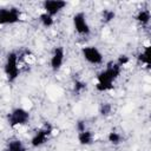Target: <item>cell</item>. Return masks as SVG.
Segmentation results:
<instances>
[{
	"instance_id": "obj_1",
	"label": "cell",
	"mask_w": 151,
	"mask_h": 151,
	"mask_svg": "<svg viewBox=\"0 0 151 151\" xmlns=\"http://www.w3.org/2000/svg\"><path fill=\"white\" fill-rule=\"evenodd\" d=\"M122 66H119L117 63H110L105 70L100 71L97 74V84L96 88L99 92H106L113 88V83L116 79L120 76Z\"/></svg>"
},
{
	"instance_id": "obj_2",
	"label": "cell",
	"mask_w": 151,
	"mask_h": 151,
	"mask_svg": "<svg viewBox=\"0 0 151 151\" xmlns=\"http://www.w3.org/2000/svg\"><path fill=\"white\" fill-rule=\"evenodd\" d=\"M4 70L7 80L9 83H14L18 79V77L20 76V68H19V54L17 52L12 51L7 54Z\"/></svg>"
},
{
	"instance_id": "obj_3",
	"label": "cell",
	"mask_w": 151,
	"mask_h": 151,
	"mask_svg": "<svg viewBox=\"0 0 151 151\" xmlns=\"http://www.w3.org/2000/svg\"><path fill=\"white\" fill-rule=\"evenodd\" d=\"M29 112L25 110L24 107H15L7 114V120L11 127L25 125L29 120Z\"/></svg>"
},
{
	"instance_id": "obj_4",
	"label": "cell",
	"mask_w": 151,
	"mask_h": 151,
	"mask_svg": "<svg viewBox=\"0 0 151 151\" xmlns=\"http://www.w3.org/2000/svg\"><path fill=\"white\" fill-rule=\"evenodd\" d=\"M21 13L18 8H1L0 9V24L1 25H13L20 21Z\"/></svg>"
},
{
	"instance_id": "obj_5",
	"label": "cell",
	"mask_w": 151,
	"mask_h": 151,
	"mask_svg": "<svg viewBox=\"0 0 151 151\" xmlns=\"http://www.w3.org/2000/svg\"><path fill=\"white\" fill-rule=\"evenodd\" d=\"M73 27L76 32L80 35H88L91 33L90 25L86 19V14L84 12H78L73 15Z\"/></svg>"
},
{
	"instance_id": "obj_6",
	"label": "cell",
	"mask_w": 151,
	"mask_h": 151,
	"mask_svg": "<svg viewBox=\"0 0 151 151\" xmlns=\"http://www.w3.org/2000/svg\"><path fill=\"white\" fill-rule=\"evenodd\" d=\"M52 131H53L52 126L48 125V124H45V125H44L41 129H39V130L34 133V136L31 138V145H32L33 147H38V146L44 145V144L48 140V138L51 137Z\"/></svg>"
},
{
	"instance_id": "obj_7",
	"label": "cell",
	"mask_w": 151,
	"mask_h": 151,
	"mask_svg": "<svg viewBox=\"0 0 151 151\" xmlns=\"http://www.w3.org/2000/svg\"><path fill=\"white\" fill-rule=\"evenodd\" d=\"M81 54L84 59L92 65H99L103 63V54L96 46H84L81 48Z\"/></svg>"
},
{
	"instance_id": "obj_8",
	"label": "cell",
	"mask_w": 151,
	"mask_h": 151,
	"mask_svg": "<svg viewBox=\"0 0 151 151\" xmlns=\"http://www.w3.org/2000/svg\"><path fill=\"white\" fill-rule=\"evenodd\" d=\"M66 5H67V2L63 1V0H45L42 2V8L45 9V13L54 17L61 9H64L66 7Z\"/></svg>"
},
{
	"instance_id": "obj_9",
	"label": "cell",
	"mask_w": 151,
	"mask_h": 151,
	"mask_svg": "<svg viewBox=\"0 0 151 151\" xmlns=\"http://www.w3.org/2000/svg\"><path fill=\"white\" fill-rule=\"evenodd\" d=\"M64 59H65V50L63 46H55L53 48V52H52V57H51V60H50V65H51V68L52 71H58L61 65L64 64Z\"/></svg>"
},
{
	"instance_id": "obj_10",
	"label": "cell",
	"mask_w": 151,
	"mask_h": 151,
	"mask_svg": "<svg viewBox=\"0 0 151 151\" xmlns=\"http://www.w3.org/2000/svg\"><path fill=\"white\" fill-rule=\"evenodd\" d=\"M137 59H138L139 63H142V64L147 65V66L151 67V41H150V44H149L147 46H145V47L143 48V51L138 54Z\"/></svg>"
},
{
	"instance_id": "obj_11",
	"label": "cell",
	"mask_w": 151,
	"mask_h": 151,
	"mask_svg": "<svg viewBox=\"0 0 151 151\" xmlns=\"http://www.w3.org/2000/svg\"><path fill=\"white\" fill-rule=\"evenodd\" d=\"M93 132L90 130H85L83 132H78V142L80 145H91L93 143Z\"/></svg>"
},
{
	"instance_id": "obj_12",
	"label": "cell",
	"mask_w": 151,
	"mask_h": 151,
	"mask_svg": "<svg viewBox=\"0 0 151 151\" xmlns=\"http://www.w3.org/2000/svg\"><path fill=\"white\" fill-rule=\"evenodd\" d=\"M5 151H27V147L20 139H11L7 143Z\"/></svg>"
},
{
	"instance_id": "obj_13",
	"label": "cell",
	"mask_w": 151,
	"mask_h": 151,
	"mask_svg": "<svg viewBox=\"0 0 151 151\" xmlns=\"http://www.w3.org/2000/svg\"><path fill=\"white\" fill-rule=\"evenodd\" d=\"M140 25H147L151 20V12L149 9H140L138 11V13L136 14V18H134Z\"/></svg>"
},
{
	"instance_id": "obj_14",
	"label": "cell",
	"mask_w": 151,
	"mask_h": 151,
	"mask_svg": "<svg viewBox=\"0 0 151 151\" xmlns=\"http://www.w3.org/2000/svg\"><path fill=\"white\" fill-rule=\"evenodd\" d=\"M39 21L41 22V25L44 26V27H51V26H53V24H54V19H53V17L52 15H50V14H47V13H41L40 15H39Z\"/></svg>"
},
{
	"instance_id": "obj_15",
	"label": "cell",
	"mask_w": 151,
	"mask_h": 151,
	"mask_svg": "<svg viewBox=\"0 0 151 151\" xmlns=\"http://www.w3.org/2000/svg\"><path fill=\"white\" fill-rule=\"evenodd\" d=\"M116 18V13L112 9H104L101 12V21L104 24H109L111 22L113 19Z\"/></svg>"
},
{
	"instance_id": "obj_16",
	"label": "cell",
	"mask_w": 151,
	"mask_h": 151,
	"mask_svg": "<svg viewBox=\"0 0 151 151\" xmlns=\"http://www.w3.org/2000/svg\"><path fill=\"white\" fill-rule=\"evenodd\" d=\"M107 139H109V142H110L111 144L118 145V144L122 143V134L118 133V132H116V131H111V132L109 133V136H107Z\"/></svg>"
},
{
	"instance_id": "obj_17",
	"label": "cell",
	"mask_w": 151,
	"mask_h": 151,
	"mask_svg": "<svg viewBox=\"0 0 151 151\" xmlns=\"http://www.w3.org/2000/svg\"><path fill=\"white\" fill-rule=\"evenodd\" d=\"M86 86L87 85H86L85 81H83L80 79H76L74 83H73V92L77 93V94H79L80 92H83L84 90H86Z\"/></svg>"
},
{
	"instance_id": "obj_18",
	"label": "cell",
	"mask_w": 151,
	"mask_h": 151,
	"mask_svg": "<svg viewBox=\"0 0 151 151\" xmlns=\"http://www.w3.org/2000/svg\"><path fill=\"white\" fill-rule=\"evenodd\" d=\"M99 113L104 117H107L112 113V105L110 103H103L99 107Z\"/></svg>"
},
{
	"instance_id": "obj_19",
	"label": "cell",
	"mask_w": 151,
	"mask_h": 151,
	"mask_svg": "<svg viewBox=\"0 0 151 151\" xmlns=\"http://www.w3.org/2000/svg\"><path fill=\"white\" fill-rule=\"evenodd\" d=\"M129 61H130L129 57H127V55H125V54H122V55H119V57H118V59H117V61H116V63H117L119 66H122V67H123V66H124V65H126Z\"/></svg>"
},
{
	"instance_id": "obj_20",
	"label": "cell",
	"mask_w": 151,
	"mask_h": 151,
	"mask_svg": "<svg viewBox=\"0 0 151 151\" xmlns=\"http://www.w3.org/2000/svg\"><path fill=\"white\" fill-rule=\"evenodd\" d=\"M85 130H86V122L83 120V119L78 120V122H77V131H78V132H83V131H85Z\"/></svg>"
},
{
	"instance_id": "obj_21",
	"label": "cell",
	"mask_w": 151,
	"mask_h": 151,
	"mask_svg": "<svg viewBox=\"0 0 151 151\" xmlns=\"http://www.w3.org/2000/svg\"><path fill=\"white\" fill-rule=\"evenodd\" d=\"M150 119H151V112H150Z\"/></svg>"
}]
</instances>
